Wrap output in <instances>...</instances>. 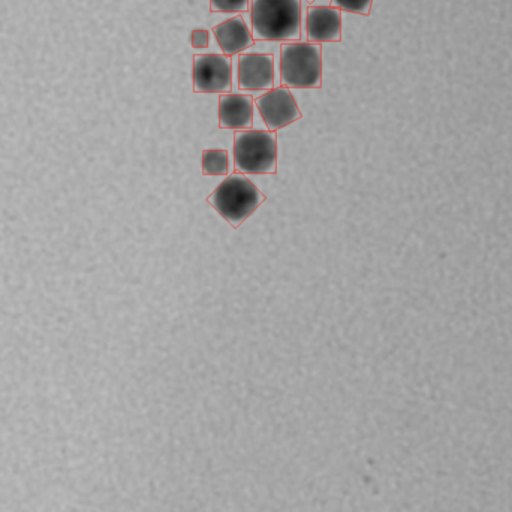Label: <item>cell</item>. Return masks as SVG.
<instances>
[{
    "instance_id": "1",
    "label": "cell",
    "mask_w": 512,
    "mask_h": 512,
    "mask_svg": "<svg viewBox=\"0 0 512 512\" xmlns=\"http://www.w3.org/2000/svg\"><path fill=\"white\" fill-rule=\"evenodd\" d=\"M256 41L295 42L301 36V0H251Z\"/></svg>"
},
{
    "instance_id": "2",
    "label": "cell",
    "mask_w": 512,
    "mask_h": 512,
    "mask_svg": "<svg viewBox=\"0 0 512 512\" xmlns=\"http://www.w3.org/2000/svg\"><path fill=\"white\" fill-rule=\"evenodd\" d=\"M280 78L292 89L322 86V48L312 42H289L280 47Z\"/></svg>"
},
{
    "instance_id": "3",
    "label": "cell",
    "mask_w": 512,
    "mask_h": 512,
    "mask_svg": "<svg viewBox=\"0 0 512 512\" xmlns=\"http://www.w3.org/2000/svg\"><path fill=\"white\" fill-rule=\"evenodd\" d=\"M264 195L251 180L243 176H231L221 183L209 198L216 212L233 227H239L264 203Z\"/></svg>"
},
{
    "instance_id": "4",
    "label": "cell",
    "mask_w": 512,
    "mask_h": 512,
    "mask_svg": "<svg viewBox=\"0 0 512 512\" xmlns=\"http://www.w3.org/2000/svg\"><path fill=\"white\" fill-rule=\"evenodd\" d=\"M236 168L245 174L276 171V135L271 131H240L234 141Z\"/></svg>"
},
{
    "instance_id": "5",
    "label": "cell",
    "mask_w": 512,
    "mask_h": 512,
    "mask_svg": "<svg viewBox=\"0 0 512 512\" xmlns=\"http://www.w3.org/2000/svg\"><path fill=\"white\" fill-rule=\"evenodd\" d=\"M192 80L195 93H228L233 86V62L225 54H197Z\"/></svg>"
},
{
    "instance_id": "6",
    "label": "cell",
    "mask_w": 512,
    "mask_h": 512,
    "mask_svg": "<svg viewBox=\"0 0 512 512\" xmlns=\"http://www.w3.org/2000/svg\"><path fill=\"white\" fill-rule=\"evenodd\" d=\"M256 107L271 132L286 128L301 119L300 108L288 87L268 90L256 99Z\"/></svg>"
},
{
    "instance_id": "7",
    "label": "cell",
    "mask_w": 512,
    "mask_h": 512,
    "mask_svg": "<svg viewBox=\"0 0 512 512\" xmlns=\"http://www.w3.org/2000/svg\"><path fill=\"white\" fill-rule=\"evenodd\" d=\"M274 86V57L271 54H240L239 87L242 90H271Z\"/></svg>"
},
{
    "instance_id": "8",
    "label": "cell",
    "mask_w": 512,
    "mask_h": 512,
    "mask_svg": "<svg viewBox=\"0 0 512 512\" xmlns=\"http://www.w3.org/2000/svg\"><path fill=\"white\" fill-rule=\"evenodd\" d=\"M342 41V11L334 6H312L307 11V42Z\"/></svg>"
},
{
    "instance_id": "9",
    "label": "cell",
    "mask_w": 512,
    "mask_h": 512,
    "mask_svg": "<svg viewBox=\"0 0 512 512\" xmlns=\"http://www.w3.org/2000/svg\"><path fill=\"white\" fill-rule=\"evenodd\" d=\"M254 125V99L228 93L219 99V126L222 129H249Z\"/></svg>"
},
{
    "instance_id": "10",
    "label": "cell",
    "mask_w": 512,
    "mask_h": 512,
    "mask_svg": "<svg viewBox=\"0 0 512 512\" xmlns=\"http://www.w3.org/2000/svg\"><path fill=\"white\" fill-rule=\"evenodd\" d=\"M213 35H215L222 53L228 57L245 53L254 45L255 41L252 30L240 15L213 27Z\"/></svg>"
},
{
    "instance_id": "11",
    "label": "cell",
    "mask_w": 512,
    "mask_h": 512,
    "mask_svg": "<svg viewBox=\"0 0 512 512\" xmlns=\"http://www.w3.org/2000/svg\"><path fill=\"white\" fill-rule=\"evenodd\" d=\"M203 173L206 176H225L228 173V152H225V150H204Z\"/></svg>"
},
{
    "instance_id": "12",
    "label": "cell",
    "mask_w": 512,
    "mask_h": 512,
    "mask_svg": "<svg viewBox=\"0 0 512 512\" xmlns=\"http://www.w3.org/2000/svg\"><path fill=\"white\" fill-rule=\"evenodd\" d=\"M249 8H251V0H210L212 12L240 14V12L249 11Z\"/></svg>"
},
{
    "instance_id": "13",
    "label": "cell",
    "mask_w": 512,
    "mask_h": 512,
    "mask_svg": "<svg viewBox=\"0 0 512 512\" xmlns=\"http://www.w3.org/2000/svg\"><path fill=\"white\" fill-rule=\"evenodd\" d=\"M373 0H331V6L352 14L369 15Z\"/></svg>"
},
{
    "instance_id": "14",
    "label": "cell",
    "mask_w": 512,
    "mask_h": 512,
    "mask_svg": "<svg viewBox=\"0 0 512 512\" xmlns=\"http://www.w3.org/2000/svg\"><path fill=\"white\" fill-rule=\"evenodd\" d=\"M210 44V33L206 29H195L191 33V45L194 48H207Z\"/></svg>"
},
{
    "instance_id": "15",
    "label": "cell",
    "mask_w": 512,
    "mask_h": 512,
    "mask_svg": "<svg viewBox=\"0 0 512 512\" xmlns=\"http://www.w3.org/2000/svg\"><path fill=\"white\" fill-rule=\"evenodd\" d=\"M307 2L312 3L315 2V0H307Z\"/></svg>"
}]
</instances>
